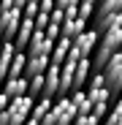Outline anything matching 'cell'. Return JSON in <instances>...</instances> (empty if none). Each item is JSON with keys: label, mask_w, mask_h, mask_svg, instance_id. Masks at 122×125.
I'll use <instances>...</instances> for the list:
<instances>
[{"label": "cell", "mask_w": 122, "mask_h": 125, "mask_svg": "<svg viewBox=\"0 0 122 125\" xmlns=\"http://www.w3.org/2000/svg\"><path fill=\"white\" fill-rule=\"evenodd\" d=\"M22 6L25 0H0V35H3V41H14L16 27L22 22Z\"/></svg>", "instance_id": "6da1fadb"}, {"label": "cell", "mask_w": 122, "mask_h": 125, "mask_svg": "<svg viewBox=\"0 0 122 125\" xmlns=\"http://www.w3.org/2000/svg\"><path fill=\"white\" fill-rule=\"evenodd\" d=\"M100 76H103V82H106V87H109V93H111V101L117 98H122V49L106 62V68L100 71Z\"/></svg>", "instance_id": "7a4b0ae2"}, {"label": "cell", "mask_w": 122, "mask_h": 125, "mask_svg": "<svg viewBox=\"0 0 122 125\" xmlns=\"http://www.w3.org/2000/svg\"><path fill=\"white\" fill-rule=\"evenodd\" d=\"M73 120H76V112H73L71 101H68V95H65V98H57V101L52 103L49 114L41 120V125H73Z\"/></svg>", "instance_id": "3957f363"}, {"label": "cell", "mask_w": 122, "mask_h": 125, "mask_svg": "<svg viewBox=\"0 0 122 125\" xmlns=\"http://www.w3.org/2000/svg\"><path fill=\"white\" fill-rule=\"evenodd\" d=\"M87 90H84V95H87V101L92 103H109L111 106V93H109V87H106V82H103V76L100 73H92L90 76V82H87Z\"/></svg>", "instance_id": "277c9868"}, {"label": "cell", "mask_w": 122, "mask_h": 125, "mask_svg": "<svg viewBox=\"0 0 122 125\" xmlns=\"http://www.w3.org/2000/svg\"><path fill=\"white\" fill-rule=\"evenodd\" d=\"M98 38H100V35H98L92 27H87L81 35H76V38L71 41V44H73V49L81 54V60H87V57L95 52V46H98Z\"/></svg>", "instance_id": "5b68a950"}, {"label": "cell", "mask_w": 122, "mask_h": 125, "mask_svg": "<svg viewBox=\"0 0 122 125\" xmlns=\"http://www.w3.org/2000/svg\"><path fill=\"white\" fill-rule=\"evenodd\" d=\"M0 93H3L8 101L27 95V79H25V76H19V79H6L3 84H0Z\"/></svg>", "instance_id": "8992f818"}, {"label": "cell", "mask_w": 122, "mask_h": 125, "mask_svg": "<svg viewBox=\"0 0 122 125\" xmlns=\"http://www.w3.org/2000/svg\"><path fill=\"white\" fill-rule=\"evenodd\" d=\"M90 76H92L90 57H87V60H79L76 65H73V84H71V93H73V90H81V87L90 82Z\"/></svg>", "instance_id": "52a82bcc"}, {"label": "cell", "mask_w": 122, "mask_h": 125, "mask_svg": "<svg viewBox=\"0 0 122 125\" xmlns=\"http://www.w3.org/2000/svg\"><path fill=\"white\" fill-rule=\"evenodd\" d=\"M90 27V22H84V19H65V22H63V27H60V35H63V38H68V41H73L76 35H81V33H84Z\"/></svg>", "instance_id": "ba28073f"}, {"label": "cell", "mask_w": 122, "mask_h": 125, "mask_svg": "<svg viewBox=\"0 0 122 125\" xmlns=\"http://www.w3.org/2000/svg\"><path fill=\"white\" fill-rule=\"evenodd\" d=\"M68 101H71L76 117H79V114H92V103L87 101L84 90H73V93H68Z\"/></svg>", "instance_id": "9c48e42d"}, {"label": "cell", "mask_w": 122, "mask_h": 125, "mask_svg": "<svg viewBox=\"0 0 122 125\" xmlns=\"http://www.w3.org/2000/svg\"><path fill=\"white\" fill-rule=\"evenodd\" d=\"M46 68H49V57H27V62H25V79L44 76Z\"/></svg>", "instance_id": "30bf717a"}, {"label": "cell", "mask_w": 122, "mask_h": 125, "mask_svg": "<svg viewBox=\"0 0 122 125\" xmlns=\"http://www.w3.org/2000/svg\"><path fill=\"white\" fill-rule=\"evenodd\" d=\"M14 54H16L14 44H11V41H3V46H0V84H3L6 76H8V65H11Z\"/></svg>", "instance_id": "8fae6325"}, {"label": "cell", "mask_w": 122, "mask_h": 125, "mask_svg": "<svg viewBox=\"0 0 122 125\" xmlns=\"http://www.w3.org/2000/svg\"><path fill=\"white\" fill-rule=\"evenodd\" d=\"M52 98H38L35 103H33V109H30V120H35L38 125H41V120H44L46 114H49V109H52Z\"/></svg>", "instance_id": "7c38bea8"}, {"label": "cell", "mask_w": 122, "mask_h": 125, "mask_svg": "<svg viewBox=\"0 0 122 125\" xmlns=\"http://www.w3.org/2000/svg\"><path fill=\"white\" fill-rule=\"evenodd\" d=\"M54 8L63 14V22H65V19H76V14H79V0H54Z\"/></svg>", "instance_id": "4fadbf2b"}, {"label": "cell", "mask_w": 122, "mask_h": 125, "mask_svg": "<svg viewBox=\"0 0 122 125\" xmlns=\"http://www.w3.org/2000/svg\"><path fill=\"white\" fill-rule=\"evenodd\" d=\"M25 62H27V54H25V52H16L14 60H11V65H8V76H6V79H19V76H25Z\"/></svg>", "instance_id": "5bb4252c"}, {"label": "cell", "mask_w": 122, "mask_h": 125, "mask_svg": "<svg viewBox=\"0 0 122 125\" xmlns=\"http://www.w3.org/2000/svg\"><path fill=\"white\" fill-rule=\"evenodd\" d=\"M103 125H122V98L114 101V106H111L109 114L103 117Z\"/></svg>", "instance_id": "9a60e30c"}, {"label": "cell", "mask_w": 122, "mask_h": 125, "mask_svg": "<svg viewBox=\"0 0 122 125\" xmlns=\"http://www.w3.org/2000/svg\"><path fill=\"white\" fill-rule=\"evenodd\" d=\"M92 14H95V3L92 0H81L79 3V19H84V22H92Z\"/></svg>", "instance_id": "2e32d148"}, {"label": "cell", "mask_w": 122, "mask_h": 125, "mask_svg": "<svg viewBox=\"0 0 122 125\" xmlns=\"http://www.w3.org/2000/svg\"><path fill=\"white\" fill-rule=\"evenodd\" d=\"M22 16H25V19H35V16H38V0H25Z\"/></svg>", "instance_id": "e0dca14e"}, {"label": "cell", "mask_w": 122, "mask_h": 125, "mask_svg": "<svg viewBox=\"0 0 122 125\" xmlns=\"http://www.w3.org/2000/svg\"><path fill=\"white\" fill-rule=\"evenodd\" d=\"M109 109H111L109 103H95V106H92V117H95V120H103V117L109 114Z\"/></svg>", "instance_id": "ac0fdd59"}, {"label": "cell", "mask_w": 122, "mask_h": 125, "mask_svg": "<svg viewBox=\"0 0 122 125\" xmlns=\"http://www.w3.org/2000/svg\"><path fill=\"white\" fill-rule=\"evenodd\" d=\"M73 125H100V120H95L92 114H79L73 120Z\"/></svg>", "instance_id": "d6986e66"}, {"label": "cell", "mask_w": 122, "mask_h": 125, "mask_svg": "<svg viewBox=\"0 0 122 125\" xmlns=\"http://www.w3.org/2000/svg\"><path fill=\"white\" fill-rule=\"evenodd\" d=\"M44 35H46L49 41H57V38H60V25H52V22H49V25L44 27Z\"/></svg>", "instance_id": "ffe728a7"}, {"label": "cell", "mask_w": 122, "mask_h": 125, "mask_svg": "<svg viewBox=\"0 0 122 125\" xmlns=\"http://www.w3.org/2000/svg\"><path fill=\"white\" fill-rule=\"evenodd\" d=\"M54 11V0H38V14H52Z\"/></svg>", "instance_id": "44dd1931"}, {"label": "cell", "mask_w": 122, "mask_h": 125, "mask_svg": "<svg viewBox=\"0 0 122 125\" xmlns=\"http://www.w3.org/2000/svg\"><path fill=\"white\" fill-rule=\"evenodd\" d=\"M33 25H35V30H44V27L49 25V14H38V16L33 19Z\"/></svg>", "instance_id": "7402d4cb"}, {"label": "cell", "mask_w": 122, "mask_h": 125, "mask_svg": "<svg viewBox=\"0 0 122 125\" xmlns=\"http://www.w3.org/2000/svg\"><path fill=\"white\" fill-rule=\"evenodd\" d=\"M8 103H11V101H8V98H6L3 93H0V114H3V112L8 109Z\"/></svg>", "instance_id": "603a6c76"}, {"label": "cell", "mask_w": 122, "mask_h": 125, "mask_svg": "<svg viewBox=\"0 0 122 125\" xmlns=\"http://www.w3.org/2000/svg\"><path fill=\"white\" fill-rule=\"evenodd\" d=\"M0 46H3V35H0Z\"/></svg>", "instance_id": "cb8c5ba5"}]
</instances>
